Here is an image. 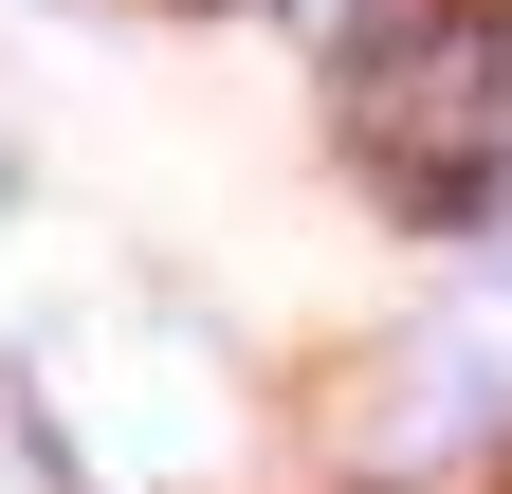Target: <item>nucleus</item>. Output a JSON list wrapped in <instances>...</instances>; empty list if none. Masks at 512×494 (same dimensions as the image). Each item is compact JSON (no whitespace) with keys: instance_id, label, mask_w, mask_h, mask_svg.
I'll list each match as a JSON object with an SVG mask.
<instances>
[{"instance_id":"obj_1","label":"nucleus","mask_w":512,"mask_h":494,"mask_svg":"<svg viewBox=\"0 0 512 494\" xmlns=\"http://www.w3.org/2000/svg\"><path fill=\"white\" fill-rule=\"evenodd\" d=\"M348 165L384 183V202L458 220L476 183L512 165V37H476V19H403V37H366V55H348Z\"/></svg>"},{"instance_id":"obj_2","label":"nucleus","mask_w":512,"mask_h":494,"mask_svg":"<svg viewBox=\"0 0 512 494\" xmlns=\"http://www.w3.org/2000/svg\"><path fill=\"white\" fill-rule=\"evenodd\" d=\"M293 19H311V37H348V19H366V0H293Z\"/></svg>"},{"instance_id":"obj_3","label":"nucleus","mask_w":512,"mask_h":494,"mask_svg":"<svg viewBox=\"0 0 512 494\" xmlns=\"http://www.w3.org/2000/svg\"><path fill=\"white\" fill-rule=\"evenodd\" d=\"M0 220H19V147H0Z\"/></svg>"},{"instance_id":"obj_4","label":"nucleus","mask_w":512,"mask_h":494,"mask_svg":"<svg viewBox=\"0 0 512 494\" xmlns=\"http://www.w3.org/2000/svg\"><path fill=\"white\" fill-rule=\"evenodd\" d=\"M476 202H494V220H512V165H494V183H476Z\"/></svg>"}]
</instances>
